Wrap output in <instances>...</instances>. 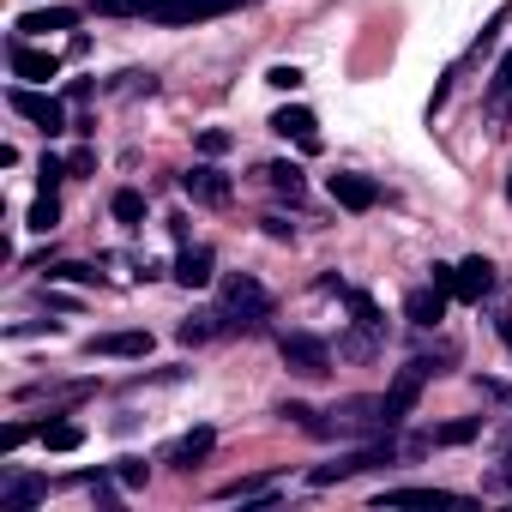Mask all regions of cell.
Masks as SVG:
<instances>
[{"instance_id":"1","label":"cell","mask_w":512,"mask_h":512,"mask_svg":"<svg viewBox=\"0 0 512 512\" xmlns=\"http://www.w3.org/2000/svg\"><path fill=\"white\" fill-rule=\"evenodd\" d=\"M223 320L241 326V332H260L272 320V290L260 278H247V272H229L223 278Z\"/></svg>"},{"instance_id":"2","label":"cell","mask_w":512,"mask_h":512,"mask_svg":"<svg viewBox=\"0 0 512 512\" xmlns=\"http://www.w3.org/2000/svg\"><path fill=\"white\" fill-rule=\"evenodd\" d=\"M398 440L392 434H380V440H368L362 452H344L338 464H320L314 470V488H332V482H350V476H362V470H380V464H398Z\"/></svg>"},{"instance_id":"3","label":"cell","mask_w":512,"mask_h":512,"mask_svg":"<svg viewBox=\"0 0 512 512\" xmlns=\"http://www.w3.org/2000/svg\"><path fill=\"white\" fill-rule=\"evenodd\" d=\"M235 7H253V0H151V25H169V31H187V25H205V19H223Z\"/></svg>"},{"instance_id":"4","label":"cell","mask_w":512,"mask_h":512,"mask_svg":"<svg viewBox=\"0 0 512 512\" xmlns=\"http://www.w3.org/2000/svg\"><path fill=\"white\" fill-rule=\"evenodd\" d=\"M278 356H284V368H290V374H302V380L332 374V344H326V338H314V332H284V338H278Z\"/></svg>"},{"instance_id":"5","label":"cell","mask_w":512,"mask_h":512,"mask_svg":"<svg viewBox=\"0 0 512 512\" xmlns=\"http://www.w3.org/2000/svg\"><path fill=\"white\" fill-rule=\"evenodd\" d=\"M428 374H440V368H434V362H410V368H398V380H392V386H386V398H380V416H386V428L410 422V410H416V398H422Z\"/></svg>"},{"instance_id":"6","label":"cell","mask_w":512,"mask_h":512,"mask_svg":"<svg viewBox=\"0 0 512 512\" xmlns=\"http://www.w3.org/2000/svg\"><path fill=\"white\" fill-rule=\"evenodd\" d=\"M7 103H13V115H25L31 127H43L49 139L67 133V109H61V97H43V91H31V85H13Z\"/></svg>"},{"instance_id":"7","label":"cell","mask_w":512,"mask_h":512,"mask_svg":"<svg viewBox=\"0 0 512 512\" xmlns=\"http://www.w3.org/2000/svg\"><path fill=\"white\" fill-rule=\"evenodd\" d=\"M7 61H13V73H19L25 85H49V79L61 73V61H55L49 49H31L25 37H13V49H7Z\"/></svg>"},{"instance_id":"8","label":"cell","mask_w":512,"mask_h":512,"mask_svg":"<svg viewBox=\"0 0 512 512\" xmlns=\"http://www.w3.org/2000/svg\"><path fill=\"white\" fill-rule=\"evenodd\" d=\"M181 193H187L193 205H229V193H235V187H229V175H217L211 163H199V169H187V175H181Z\"/></svg>"},{"instance_id":"9","label":"cell","mask_w":512,"mask_h":512,"mask_svg":"<svg viewBox=\"0 0 512 512\" xmlns=\"http://www.w3.org/2000/svg\"><path fill=\"white\" fill-rule=\"evenodd\" d=\"M326 193H332L344 211H374V205H380V187H374L368 175H332Z\"/></svg>"},{"instance_id":"10","label":"cell","mask_w":512,"mask_h":512,"mask_svg":"<svg viewBox=\"0 0 512 512\" xmlns=\"http://www.w3.org/2000/svg\"><path fill=\"white\" fill-rule=\"evenodd\" d=\"M452 296H458V302H482V296H494V266L482 260V253L458 266V284H452Z\"/></svg>"},{"instance_id":"11","label":"cell","mask_w":512,"mask_h":512,"mask_svg":"<svg viewBox=\"0 0 512 512\" xmlns=\"http://www.w3.org/2000/svg\"><path fill=\"white\" fill-rule=\"evenodd\" d=\"M175 284H187V290H205L211 284V247L181 241V253H175Z\"/></svg>"},{"instance_id":"12","label":"cell","mask_w":512,"mask_h":512,"mask_svg":"<svg viewBox=\"0 0 512 512\" xmlns=\"http://www.w3.org/2000/svg\"><path fill=\"white\" fill-rule=\"evenodd\" d=\"M272 133H284V139L320 151V121H314V109H278V115H272Z\"/></svg>"},{"instance_id":"13","label":"cell","mask_w":512,"mask_h":512,"mask_svg":"<svg viewBox=\"0 0 512 512\" xmlns=\"http://www.w3.org/2000/svg\"><path fill=\"white\" fill-rule=\"evenodd\" d=\"M404 320L410 326H440L446 320V290H434V284L428 290H410L404 296Z\"/></svg>"},{"instance_id":"14","label":"cell","mask_w":512,"mask_h":512,"mask_svg":"<svg viewBox=\"0 0 512 512\" xmlns=\"http://www.w3.org/2000/svg\"><path fill=\"white\" fill-rule=\"evenodd\" d=\"M482 434V416H458V422H440V428H428V434H416L410 446L422 452V446H464V440H476Z\"/></svg>"},{"instance_id":"15","label":"cell","mask_w":512,"mask_h":512,"mask_svg":"<svg viewBox=\"0 0 512 512\" xmlns=\"http://www.w3.org/2000/svg\"><path fill=\"white\" fill-rule=\"evenodd\" d=\"M73 25H79L73 7H37V13L19 19V37H49V31H73Z\"/></svg>"},{"instance_id":"16","label":"cell","mask_w":512,"mask_h":512,"mask_svg":"<svg viewBox=\"0 0 512 512\" xmlns=\"http://www.w3.org/2000/svg\"><path fill=\"white\" fill-rule=\"evenodd\" d=\"M85 350L91 356H151V332H103Z\"/></svg>"},{"instance_id":"17","label":"cell","mask_w":512,"mask_h":512,"mask_svg":"<svg viewBox=\"0 0 512 512\" xmlns=\"http://www.w3.org/2000/svg\"><path fill=\"white\" fill-rule=\"evenodd\" d=\"M211 446H217V434H211V428H193V434H181V440L163 452V464H175V470H193V464H199Z\"/></svg>"},{"instance_id":"18","label":"cell","mask_w":512,"mask_h":512,"mask_svg":"<svg viewBox=\"0 0 512 512\" xmlns=\"http://www.w3.org/2000/svg\"><path fill=\"white\" fill-rule=\"evenodd\" d=\"M380 506H464V494H452V488H392V494H380Z\"/></svg>"},{"instance_id":"19","label":"cell","mask_w":512,"mask_h":512,"mask_svg":"<svg viewBox=\"0 0 512 512\" xmlns=\"http://www.w3.org/2000/svg\"><path fill=\"white\" fill-rule=\"evenodd\" d=\"M49 494V482H37V476H13L7 488H0V506H7V512H25V506H37Z\"/></svg>"},{"instance_id":"20","label":"cell","mask_w":512,"mask_h":512,"mask_svg":"<svg viewBox=\"0 0 512 512\" xmlns=\"http://www.w3.org/2000/svg\"><path fill=\"white\" fill-rule=\"evenodd\" d=\"M31 229H37V235H55V229H61V199H55V187L37 193V205H31Z\"/></svg>"},{"instance_id":"21","label":"cell","mask_w":512,"mask_h":512,"mask_svg":"<svg viewBox=\"0 0 512 512\" xmlns=\"http://www.w3.org/2000/svg\"><path fill=\"white\" fill-rule=\"evenodd\" d=\"M109 211H115V223H127V229H139V223H145V193H133V187H121V193L109 199Z\"/></svg>"},{"instance_id":"22","label":"cell","mask_w":512,"mask_h":512,"mask_svg":"<svg viewBox=\"0 0 512 512\" xmlns=\"http://www.w3.org/2000/svg\"><path fill=\"white\" fill-rule=\"evenodd\" d=\"M43 446L49 452H73V446H85V428L79 422H43Z\"/></svg>"},{"instance_id":"23","label":"cell","mask_w":512,"mask_h":512,"mask_svg":"<svg viewBox=\"0 0 512 512\" xmlns=\"http://www.w3.org/2000/svg\"><path fill=\"white\" fill-rule=\"evenodd\" d=\"M91 13L97 19H145L151 0H91Z\"/></svg>"},{"instance_id":"24","label":"cell","mask_w":512,"mask_h":512,"mask_svg":"<svg viewBox=\"0 0 512 512\" xmlns=\"http://www.w3.org/2000/svg\"><path fill=\"white\" fill-rule=\"evenodd\" d=\"M260 175H266V181H272L278 193H290V199H302V169H296V163H266Z\"/></svg>"},{"instance_id":"25","label":"cell","mask_w":512,"mask_h":512,"mask_svg":"<svg viewBox=\"0 0 512 512\" xmlns=\"http://www.w3.org/2000/svg\"><path fill=\"white\" fill-rule=\"evenodd\" d=\"M350 314H356V326H362V332H386V320H380V308H374V296H362V290H350Z\"/></svg>"},{"instance_id":"26","label":"cell","mask_w":512,"mask_h":512,"mask_svg":"<svg viewBox=\"0 0 512 512\" xmlns=\"http://www.w3.org/2000/svg\"><path fill=\"white\" fill-rule=\"evenodd\" d=\"M374 350H380V332H362V326H356V332L338 344V356H350V362H368Z\"/></svg>"},{"instance_id":"27","label":"cell","mask_w":512,"mask_h":512,"mask_svg":"<svg viewBox=\"0 0 512 512\" xmlns=\"http://www.w3.org/2000/svg\"><path fill=\"white\" fill-rule=\"evenodd\" d=\"M506 97H512V49H506V55H500V67H494V79H488V103H494V109H500V103H506Z\"/></svg>"},{"instance_id":"28","label":"cell","mask_w":512,"mask_h":512,"mask_svg":"<svg viewBox=\"0 0 512 512\" xmlns=\"http://www.w3.org/2000/svg\"><path fill=\"white\" fill-rule=\"evenodd\" d=\"M217 320H223V314H193V320H181V344H205V338L217 332Z\"/></svg>"},{"instance_id":"29","label":"cell","mask_w":512,"mask_h":512,"mask_svg":"<svg viewBox=\"0 0 512 512\" xmlns=\"http://www.w3.org/2000/svg\"><path fill=\"white\" fill-rule=\"evenodd\" d=\"M49 278H61V284H97V272H91V266H79V260H61V266H49Z\"/></svg>"},{"instance_id":"30","label":"cell","mask_w":512,"mask_h":512,"mask_svg":"<svg viewBox=\"0 0 512 512\" xmlns=\"http://www.w3.org/2000/svg\"><path fill=\"white\" fill-rule=\"evenodd\" d=\"M229 145H235V139H229L223 127H205V133H199V151H205V157H223Z\"/></svg>"},{"instance_id":"31","label":"cell","mask_w":512,"mask_h":512,"mask_svg":"<svg viewBox=\"0 0 512 512\" xmlns=\"http://www.w3.org/2000/svg\"><path fill=\"white\" fill-rule=\"evenodd\" d=\"M115 476H121L127 488H145V476H151V470H145L139 458H121V464H115Z\"/></svg>"},{"instance_id":"32","label":"cell","mask_w":512,"mask_h":512,"mask_svg":"<svg viewBox=\"0 0 512 512\" xmlns=\"http://www.w3.org/2000/svg\"><path fill=\"white\" fill-rule=\"evenodd\" d=\"M25 440H31V428H25V422H7V428H0V452H19Z\"/></svg>"},{"instance_id":"33","label":"cell","mask_w":512,"mask_h":512,"mask_svg":"<svg viewBox=\"0 0 512 512\" xmlns=\"http://www.w3.org/2000/svg\"><path fill=\"white\" fill-rule=\"evenodd\" d=\"M266 79H272V85H278V91H296V85H302V67H272V73H266Z\"/></svg>"},{"instance_id":"34","label":"cell","mask_w":512,"mask_h":512,"mask_svg":"<svg viewBox=\"0 0 512 512\" xmlns=\"http://www.w3.org/2000/svg\"><path fill=\"white\" fill-rule=\"evenodd\" d=\"M91 169H97V151H73L67 157V175H91Z\"/></svg>"},{"instance_id":"35","label":"cell","mask_w":512,"mask_h":512,"mask_svg":"<svg viewBox=\"0 0 512 512\" xmlns=\"http://www.w3.org/2000/svg\"><path fill=\"white\" fill-rule=\"evenodd\" d=\"M67 181V163L61 157H43V187H61Z\"/></svg>"},{"instance_id":"36","label":"cell","mask_w":512,"mask_h":512,"mask_svg":"<svg viewBox=\"0 0 512 512\" xmlns=\"http://www.w3.org/2000/svg\"><path fill=\"white\" fill-rule=\"evenodd\" d=\"M260 223H266V235H272V241H290V235H296V223H284L278 211H272V217H260Z\"/></svg>"},{"instance_id":"37","label":"cell","mask_w":512,"mask_h":512,"mask_svg":"<svg viewBox=\"0 0 512 512\" xmlns=\"http://www.w3.org/2000/svg\"><path fill=\"white\" fill-rule=\"evenodd\" d=\"M482 386V398H494V404H512V386H500V380H476Z\"/></svg>"},{"instance_id":"38","label":"cell","mask_w":512,"mask_h":512,"mask_svg":"<svg viewBox=\"0 0 512 512\" xmlns=\"http://www.w3.org/2000/svg\"><path fill=\"white\" fill-rule=\"evenodd\" d=\"M500 338H506V344H512V314H500Z\"/></svg>"},{"instance_id":"39","label":"cell","mask_w":512,"mask_h":512,"mask_svg":"<svg viewBox=\"0 0 512 512\" xmlns=\"http://www.w3.org/2000/svg\"><path fill=\"white\" fill-rule=\"evenodd\" d=\"M506 446H512V434H506Z\"/></svg>"}]
</instances>
